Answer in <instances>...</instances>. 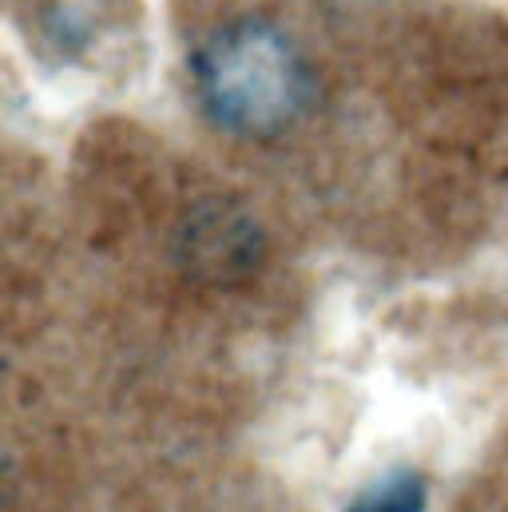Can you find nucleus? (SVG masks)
I'll use <instances>...</instances> for the list:
<instances>
[{
	"mask_svg": "<svg viewBox=\"0 0 508 512\" xmlns=\"http://www.w3.org/2000/svg\"><path fill=\"white\" fill-rule=\"evenodd\" d=\"M195 96L219 128L266 139L286 131L310 104L314 80L286 32L266 20L219 28L195 52Z\"/></svg>",
	"mask_w": 508,
	"mask_h": 512,
	"instance_id": "obj_1",
	"label": "nucleus"
},
{
	"mask_svg": "<svg viewBox=\"0 0 508 512\" xmlns=\"http://www.w3.org/2000/svg\"><path fill=\"white\" fill-rule=\"evenodd\" d=\"M262 227L251 211L231 199H207L191 207L175 231V258L179 266L211 286L243 282L262 262Z\"/></svg>",
	"mask_w": 508,
	"mask_h": 512,
	"instance_id": "obj_2",
	"label": "nucleus"
},
{
	"mask_svg": "<svg viewBox=\"0 0 508 512\" xmlns=\"http://www.w3.org/2000/svg\"><path fill=\"white\" fill-rule=\"evenodd\" d=\"M346 512H425V481L413 473H393L370 485Z\"/></svg>",
	"mask_w": 508,
	"mask_h": 512,
	"instance_id": "obj_3",
	"label": "nucleus"
}]
</instances>
